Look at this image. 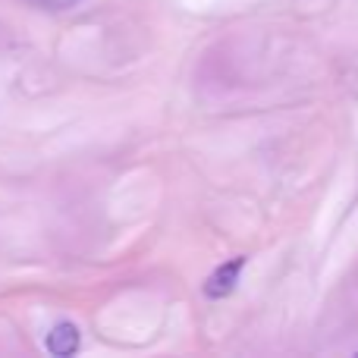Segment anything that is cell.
I'll list each match as a JSON object with an SVG mask.
<instances>
[{
  "mask_svg": "<svg viewBox=\"0 0 358 358\" xmlns=\"http://www.w3.org/2000/svg\"><path fill=\"white\" fill-rule=\"evenodd\" d=\"M355 355H358V349H355Z\"/></svg>",
  "mask_w": 358,
  "mask_h": 358,
  "instance_id": "cell-4",
  "label": "cell"
},
{
  "mask_svg": "<svg viewBox=\"0 0 358 358\" xmlns=\"http://www.w3.org/2000/svg\"><path fill=\"white\" fill-rule=\"evenodd\" d=\"M245 264H248V258H242V255H239V258H229L227 264H220L208 277V283H204V296H208V299H227V296H233L236 283H239L242 271H245Z\"/></svg>",
  "mask_w": 358,
  "mask_h": 358,
  "instance_id": "cell-1",
  "label": "cell"
},
{
  "mask_svg": "<svg viewBox=\"0 0 358 358\" xmlns=\"http://www.w3.org/2000/svg\"><path fill=\"white\" fill-rule=\"evenodd\" d=\"M38 6H44V10H73V6H79L82 0H35Z\"/></svg>",
  "mask_w": 358,
  "mask_h": 358,
  "instance_id": "cell-3",
  "label": "cell"
},
{
  "mask_svg": "<svg viewBox=\"0 0 358 358\" xmlns=\"http://www.w3.org/2000/svg\"><path fill=\"white\" fill-rule=\"evenodd\" d=\"M44 346H48V352H50V355H57V358H69V355L79 352V346H82V334H79V327H76V324L60 321L57 327H50V334H48V340H44Z\"/></svg>",
  "mask_w": 358,
  "mask_h": 358,
  "instance_id": "cell-2",
  "label": "cell"
}]
</instances>
